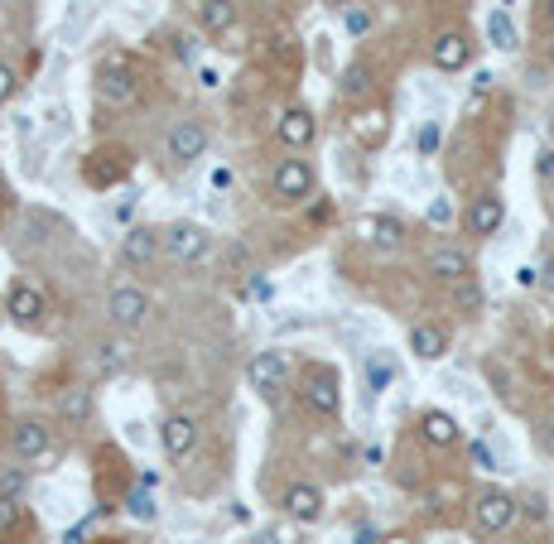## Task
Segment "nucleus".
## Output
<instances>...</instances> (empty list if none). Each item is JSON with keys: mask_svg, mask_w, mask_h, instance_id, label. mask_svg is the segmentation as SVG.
<instances>
[{"mask_svg": "<svg viewBox=\"0 0 554 544\" xmlns=\"http://www.w3.org/2000/svg\"><path fill=\"white\" fill-rule=\"evenodd\" d=\"M271 189H275V202H304V198L313 193V164H309L304 155L280 159Z\"/></svg>", "mask_w": 554, "mask_h": 544, "instance_id": "nucleus-1", "label": "nucleus"}, {"mask_svg": "<svg viewBox=\"0 0 554 544\" xmlns=\"http://www.w3.org/2000/svg\"><path fill=\"white\" fill-rule=\"evenodd\" d=\"M107 318H111L121 333L145 328V318H149V294H145V289H136V284L111 289V299H107Z\"/></svg>", "mask_w": 554, "mask_h": 544, "instance_id": "nucleus-2", "label": "nucleus"}, {"mask_svg": "<svg viewBox=\"0 0 554 544\" xmlns=\"http://www.w3.org/2000/svg\"><path fill=\"white\" fill-rule=\"evenodd\" d=\"M48 448H54V429L44 419H20L10 429V453L20 463H39V457H48Z\"/></svg>", "mask_w": 554, "mask_h": 544, "instance_id": "nucleus-3", "label": "nucleus"}, {"mask_svg": "<svg viewBox=\"0 0 554 544\" xmlns=\"http://www.w3.org/2000/svg\"><path fill=\"white\" fill-rule=\"evenodd\" d=\"M473 520H477V530H482V535H501V530H507V525L516 520V501L507 497V491L487 487L482 497L473 501Z\"/></svg>", "mask_w": 554, "mask_h": 544, "instance_id": "nucleus-4", "label": "nucleus"}, {"mask_svg": "<svg viewBox=\"0 0 554 544\" xmlns=\"http://www.w3.org/2000/svg\"><path fill=\"white\" fill-rule=\"evenodd\" d=\"M203 149H208V126L203 121H179L169 135H164V155H169L174 164L203 159Z\"/></svg>", "mask_w": 554, "mask_h": 544, "instance_id": "nucleus-5", "label": "nucleus"}, {"mask_svg": "<svg viewBox=\"0 0 554 544\" xmlns=\"http://www.w3.org/2000/svg\"><path fill=\"white\" fill-rule=\"evenodd\" d=\"M246 381H251V390H261V395H280L284 381H290V362H284L280 352H256L246 366Z\"/></svg>", "mask_w": 554, "mask_h": 544, "instance_id": "nucleus-6", "label": "nucleus"}, {"mask_svg": "<svg viewBox=\"0 0 554 544\" xmlns=\"http://www.w3.org/2000/svg\"><path fill=\"white\" fill-rule=\"evenodd\" d=\"M136 73H130V67L121 63V58H111L102 73H97V97L107 101V107H130V101H136Z\"/></svg>", "mask_w": 554, "mask_h": 544, "instance_id": "nucleus-7", "label": "nucleus"}, {"mask_svg": "<svg viewBox=\"0 0 554 544\" xmlns=\"http://www.w3.org/2000/svg\"><path fill=\"white\" fill-rule=\"evenodd\" d=\"M299 400H304L313 415H323V419L343 415V390H338V381H333L328 371H313V376L299 385Z\"/></svg>", "mask_w": 554, "mask_h": 544, "instance_id": "nucleus-8", "label": "nucleus"}, {"mask_svg": "<svg viewBox=\"0 0 554 544\" xmlns=\"http://www.w3.org/2000/svg\"><path fill=\"white\" fill-rule=\"evenodd\" d=\"M5 313L20 323V328H35V323L48 313L44 289H39V284H29V280H15V284H10V294H5Z\"/></svg>", "mask_w": 554, "mask_h": 544, "instance_id": "nucleus-9", "label": "nucleus"}, {"mask_svg": "<svg viewBox=\"0 0 554 544\" xmlns=\"http://www.w3.org/2000/svg\"><path fill=\"white\" fill-rule=\"evenodd\" d=\"M467 58H473V44H467V34H458V29H444L439 39L429 44V63L439 67V73H463Z\"/></svg>", "mask_w": 554, "mask_h": 544, "instance_id": "nucleus-10", "label": "nucleus"}, {"mask_svg": "<svg viewBox=\"0 0 554 544\" xmlns=\"http://www.w3.org/2000/svg\"><path fill=\"white\" fill-rule=\"evenodd\" d=\"M501 222H507V202H501V193H477L473 202H467V231L473 236H497Z\"/></svg>", "mask_w": 554, "mask_h": 544, "instance_id": "nucleus-11", "label": "nucleus"}, {"mask_svg": "<svg viewBox=\"0 0 554 544\" xmlns=\"http://www.w3.org/2000/svg\"><path fill=\"white\" fill-rule=\"evenodd\" d=\"M203 251H208V227L174 222L169 231H164V256H169V261H198Z\"/></svg>", "mask_w": 554, "mask_h": 544, "instance_id": "nucleus-12", "label": "nucleus"}, {"mask_svg": "<svg viewBox=\"0 0 554 544\" xmlns=\"http://www.w3.org/2000/svg\"><path fill=\"white\" fill-rule=\"evenodd\" d=\"M280 506H284V516H294L299 525L323 520V491H318L313 482H294V487L280 497Z\"/></svg>", "mask_w": 554, "mask_h": 544, "instance_id": "nucleus-13", "label": "nucleus"}, {"mask_svg": "<svg viewBox=\"0 0 554 544\" xmlns=\"http://www.w3.org/2000/svg\"><path fill=\"white\" fill-rule=\"evenodd\" d=\"M280 140L284 145H290L294 149V155H304V149L313 145V135H318V121H313V111L309 107H290V111H284L280 116Z\"/></svg>", "mask_w": 554, "mask_h": 544, "instance_id": "nucleus-14", "label": "nucleus"}, {"mask_svg": "<svg viewBox=\"0 0 554 544\" xmlns=\"http://www.w3.org/2000/svg\"><path fill=\"white\" fill-rule=\"evenodd\" d=\"M159 444L169 457H189L198 448V419L193 415H169L159 424Z\"/></svg>", "mask_w": 554, "mask_h": 544, "instance_id": "nucleus-15", "label": "nucleus"}, {"mask_svg": "<svg viewBox=\"0 0 554 544\" xmlns=\"http://www.w3.org/2000/svg\"><path fill=\"white\" fill-rule=\"evenodd\" d=\"M159 251H164V236L155 231V227H130L126 236H121V261L126 265H149V261H155L159 256Z\"/></svg>", "mask_w": 554, "mask_h": 544, "instance_id": "nucleus-16", "label": "nucleus"}, {"mask_svg": "<svg viewBox=\"0 0 554 544\" xmlns=\"http://www.w3.org/2000/svg\"><path fill=\"white\" fill-rule=\"evenodd\" d=\"M425 270L434 280H444V284H463V280H473V256L458 251V246H444V251H434V256H429Z\"/></svg>", "mask_w": 554, "mask_h": 544, "instance_id": "nucleus-17", "label": "nucleus"}, {"mask_svg": "<svg viewBox=\"0 0 554 544\" xmlns=\"http://www.w3.org/2000/svg\"><path fill=\"white\" fill-rule=\"evenodd\" d=\"M410 352L419 356V362H439V356L448 352V333L439 328V323H415L410 328Z\"/></svg>", "mask_w": 554, "mask_h": 544, "instance_id": "nucleus-18", "label": "nucleus"}, {"mask_svg": "<svg viewBox=\"0 0 554 544\" xmlns=\"http://www.w3.org/2000/svg\"><path fill=\"white\" fill-rule=\"evenodd\" d=\"M419 434H425V444H434V448H453L458 444V419L448 410H425L419 415Z\"/></svg>", "mask_w": 554, "mask_h": 544, "instance_id": "nucleus-19", "label": "nucleus"}, {"mask_svg": "<svg viewBox=\"0 0 554 544\" xmlns=\"http://www.w3.org/2000/svg\"><path fill=\"white\" fill-rule=\"evenodd\" d=\"M198 25L208 34H227L237 25V5H231V0H203V5H198Z\"/></svg>", "mask_w": 554, "mask_h": 544, "instance_id": "nucleus-20", "label": "nucleus"}, {"mask_svg": "<svg viewBox=\"0 0 554 544\" xmlns=\"http://www.w3.org/2000/svg\"><path fill=\"white\" fill-rule=\"evenodd\" d=\"M58 415L68 419V424H87L92 419V390L87 385H68L58 395Z\"/></svg>", "mask_w": 554, "mask_h": 544, "instance_id": "nucleus-21", "label": "nucleus"}, {"mask_svg": "<svg viewBox=\"0 0 554 544\" xmlns=\"http://www.w3.org/2000/svg\"><path fill=\"white\" fill-rule=\"evenodd\" d=\"M362 376H366V390H372V395H381L385 385L395 381V362L385 352H366V362H362Z\"/></svg>", "mask_w": 554, "mask_h": 544, "instance_id": "nucleus-22", "label": "nucleus"}, {"mask_svg": "<svg viewBox=\"0 0 554 544\" xmlns=\"http://www.w3.org/2000/svg\"><path fill=\"white\" fill-rule=\"evenodd\" d=\"M487 39H492V48H501V54L520 48V34H516V25H511L507 10H492V15H487Z\"/></svg>", "mask_w": 554, "mask_h": 544, "instance_id": "nucleus-23", "label": "nucleus"}, {"mask_svg": "<svg viewBox=\"0 0 554 544\" xmlns=\"http://www.w3.org/2000/svg\"><path fill=\"white\" fill-rule=\"evenodd\" d=\"M372 246L376 251H395L400 241H405V222H400V217H372Z\"/></svg>", "mask_w": 554, "mask_h": 544, "instance_id": "nucleus-24", "label": "nucleus"}, {"mask_svg": "<svg viewBox=\"0 0 554 544\" xmlns=\"http://www.w3.org/2000/svg\"><path fill=\"white\" fill-rule=\"evenodd\" d=\"M372 63H347L343 67V77H338V92L343 97H366V92H372Z\"/></svg>", "mask_w": 554, "mask_h": 544, "instance_id": "nucleus-25", "label": "nucleus"}, {"mask_svg": "<svg viewBox=\"0 0 554 544\" xmlns=\"http://www.w3.org/2000/svg\"><path fill=\"white\" fill-rule=\"evenodd\" d=\"M126 511L149 525V520L159 516V506H155V497H149V487H130V491H126Z\"/></svg>", "mask_w": 554, "mask_h": 544, "instance_id": "nucleus-26", "label": "nucleus"}, {"mask_svg": "<svg viewBox=\"0 0 554 544\" xmlns=\"http://www.w3.org/2000/svg\"><path fill=\"white\" fill-rule=\"evenodd\" d=\"M352 130H357V140L372 145V140H381V135H385V116L381 111H362L357 121H352Z\"/></svg>", "mask_w": 554, "mask_h": 544, "instance_id": "nucleus-27", "label": "nucleus"}, {"mask_svg": "<svg viewBox=\"0 0 554 544\" xmlns=\"http://www.w3.org/2000/svg\"><path fill=\"white\" fill-rule=\"evenodd\" d=\"M97 366H102L107 376H121V371H126V347L102 343V347H97Z\"/></svg>", "mask_w": 554, "mask_h": 544, "instance_id": "nucleus-28", "label": "nucleus"}, {"mask_svg": "<svg viewBox=\"0 0 554 544\" xmlns=\"http://www.w3.org/2000/svg\"><path fill=\"white\" fill-rule=\"evenodd\" d=\"M25 491H29V467L0 472V497H25Z\"/></svg>", "mask_w": 554, "mask_h": 544, "instance_id": "nucleus-29", "label": "nucleus"}, {"mask_svg": "<svg viewBox=\"0 0 554 544\" xmlns=\"http://www.w3.org/2000/svg\"><path fill=\"white\" fill-rule=\"evenodd\" d=\"M425 217H429V227H448V222H453V202H448V198H434Z\"/></svg>", "mask_w": 554, "mask_h": 544, "instance_id": "nucleus-30", "label": "nucleus"}, {"mask_svg": "<svg viewBox=\"0 0 554 544\" xmlns=\"http://www.w3.org/2000/svg\"><path fill=\"white\" fill-rule=\"evenodd\" d=\"M20 511H25V506H20V497H0V535H5L15 520H20Z\"/></svg>", "mask_w": 554, "mask_h": 544, "instance_id": "nucleus-31", "label": "nucleus"}, {"mask_svg": "<svg viewBox=\"0 0 554 544\" xmlns=\"http://www.w3.org/2000/svg\"><path fill=\"white\" fill-rule=\"evenodd\" d=\"M366 29H372V10L352 5V10H347V34H366Z\"/></svg>", "mask_w": 554, "mask_h": 544, "instance_id": "nucleus-32", "label": "nucleus"}, {"mask_svg": "<svg viewBox=\"0 0 554 544\" xmlns=\"http://www.w3.org/2000/svg\"><path fill=\"white\" fill-rule=\"evenodd\" d=\"M271 294H275V284L265 280V275H251V280H246V299H261V303H265Z\"/></svg>", "mask_w": 554, "mask_h": 544, "instance_id": "nucleus-33", "label": "nucleus"}, {"mask_svg": "<svg viewBox=\"0 0 554 544\" xmlns=\"http://www.w3.org/2000/svg\"><path fill=\"white\" fill-rule=\"evenodd\" d=\"M415 145H419V155H434V149H439V126H434V121L419 126V140Z\"/></svg>", "mask_w": 554, "mask_h": 544, "instance_id": "nucleus-34", "label": "nucleus"}, {"mask_svg": "<svg viewBox=\"0 0 554 544\" xmlns=\"http://www.w3.org/2000/svg\"><path fill=\"white\" fill-rule=\"evenodd\" d=\"M477 303H482V294H477V284H473V280H463V284H458V309H467V313H473Z\"/></svg>", "mask_w": 554, "mask_h": 544, "instance_id": "nucleus-35", "label": "nucleus"}, {"mask_svg": "<svg viewBox=\"0 0 554 544\" xmlns=\"http://www.w3.org/2000/svg\"><path fill=\"white\" fill-rule=\"evenodd\" d=\"M193 54H198V39L179 34V39H174V58H179V63H193Z\"/></svg>", "mask_w": 554, "mask_h": 544, "instance_id": "nucleus-36", "label": "nucleus"}, {"mask_svg": "<svg viewBox=\"0 0 554 544\" xmlns=\"http://www.w3.org/2000/svg\"><path fill=\"white\" fill-rule=\"evenodd\" d=\"M15 87H20V82H15V73H10L5 63H0V107H5V101L15 97Z\"/></svg>", "mask_w": 554, "mask_h": 544, "instance_id": "nucleus-37", "label": "nucleus"}, {"mask_svg": "<svg viewBox=\"0 0 554 544\" xmlns=\"http://www.w3.org/2000/svg\"><path fill=\"white\" fill-rule=\"evenodd\" d=\"M473 463L482 472H497V457H492V448H487V444H473Z\"/></svg>", "mask_w": 554, "mask_h": 544, "instance_id": "nucleus-38", "label": "nucleus"}, {"mask_svg": "<svg viewBox=\"0 0 554 544\" xmlns=\"http://www.w3.org/2000/svg\"><path fill=\"white\" fill-rule=\"evenodd\" d=\"M251 544H290V530H261Z\"/></svg>", "mask_w": 554, "mask_h": 544, "instance_id": "nucleus-39", "label": "nucleus"}, {"mask_svg": "<svg viewBox=\"0 0 554 544\" xmlns=\"http://www.w3.org/2000/svg\"><path fill=\"white\" fill-rule=\"evenodd\" d=\"M212 189H222V193L231 189V169H227V164H217V169H212Z\"/></svg>", "mask_w": 554, "mask_h": 544, "instance_id": "nucleus-40", "label": "nucleus"}, {"mask_svg": "<svg viewBox=\"0 0 554 544\" xmlns=\"http://www.w3.org/2000/svg\"><path fill=\"white\" fill-rule=\"evenodd\" d=\"M63 544H87V525H73V530H63Z\"/></svg>", "mask_w": 554, "mask_h": 544, "instance_id": "nucleus-41", "label": "nucleus"}, {"mask_svg": "<svg viewBox=\"0 0 554 544\" xmlns=\"http://www.w3.org/2000/svg\"><path fill=\"white\" fill-rule=\"evenodd\" d=\"M540 179H554V149H540Z\"/></svg>", "mask_w": 554, "mask_h": 544, "instance_id": "nucleus-42", "label": "nucleus"}, {"mask_svg": "<svg viewBox=\"0 0 554 544\" xmlns=\"http://www.w3.org/2000/svg\"><path fill=\"white\" fill-rule=\"evenodd\" d=\"M473 92H477V97L492 92V73H477V77H473Z\"/></svg>", "mask_w": 554, "mask_h": 544, "instance_id": "nucleus-43", "label": "nucleus"}, {"mask_svg": "<svg viewBox=\"0 0 554 544\" xmlns=\"http://www.w3.org/2000/svg\"><path fill=\"white\" fill-rule=\"evenodd\" d=\"M198 82H203V87L212 92V87H217V82H222V77H217V73H212V67H203V73H198Z\"/></svg>", "mask_w": 554, "mask_h": 544, "instance_id": "nucleus-44", "label": "nucleus"}, {"mask_svg": "<svg viewBox=\"0 0 554 544\" xmlns=\"http://www.w3.org/2000/svg\"><path fill=\"white\" fill-rule=\"evenodd\" d=\"M540 284H545V289H554V256H549V265H545V275H540Z\"/></svg>", "mask_w": 554, "mask_h": 544, "instance_id": "nucleus-45", "label": "nucleus"}, {"mask_svg": "<svg viewBox=\"0 0 554 544\" xmlns=\"http://www.w3.org/2000/svg\"><path fill=\"white\" fill-rule=\"evenodd\" d=\"M328 5H333V10H352L357 0H328Z\"/></svg>", "mask_w": 554, "mask_h": 544, "instance_id": "nucleus-46", "label": "nucleus"}, {"mask_svg": "<svg viewBox=\"0 0 554 544\" xmlns=\"http://www.w3.org/2000/svg\"><path fill=\"white\" fill-rule=\"evenodd\" d=\"M545 448L554 453V424H549V429H545Z\"/></svg>", "mask_w": 554, "mask_h": 544, "instance_id": "nucleus-47", "label": "nucleus"}, {"mask_svg": "<svg viewBox=\"0 0 554 544\" xmlns=\"http://www.w3.org/2000/svg\"><path fill=\"white\" fill-rule=\"evenodd\" d=\"M545 20L554 25V0H545Z\"/></svg>", "mask_w": 554, "mask_h": 544, "instance_id": "nucleus-48", "label": "nucleus"}]
</instances>
